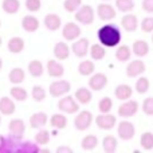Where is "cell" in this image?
Wrapping results in <instances>:
<instances>
[{
	"mask_svg": "<svg viewBox=\"0 0 153 153\" xmlns=\"http://www.w3.org/2000/svg\"><path fill=\"white\" fill-rule=\"evenodd\" d=\"M24 46H26V43H24L23 38L20 36H13L11 38L10 40H8V51L12 54H20L22 51L24 50Z\"/></svg>",
	"mask_w": 153,
	"mask_h": 153,
	"instance_id": "obj_24",
	"label": "cell"
},
{
	"mask_svg": "<svg viewBox=\"0 0 153 153\" xmlns=\"http://www.w3.org/2000/svg\"><path fill=\"white\" fill-rule=\"evenodd\" d=\"M87 83H89V87L91 90L100 91V90L105 89V86L108 85V76H106V74H102V73H97V74L93 73Z\"/></svg>",
	"mask_w": 153,
	"mask_h": 153,
	"instance_id": "obj_12",
	"label": "cell"
},
{
	"mask_svg": "<svg viewBox=\"0 0 153 153\" xmlns=\"http://www.w3.org/2000/svg\"><path fill=\"white\" fill-rule=\"evenodd\" d=\"M43 71H45V66H43V63L40 61H38V59H34V61H31L28 63V73L31 74V76H34V78L42 76Z\"/></svg>",
	"mask_w": 153,
	"mask_h": 153,
	"instance_id": "obj_30",
	"label": "cell"
},
{
	"mask_svg": "<svg viewBox=\"0 0 153 153\" xmlns=\"http://www.w3.org/2000/svg\"><path fill=\"white\" fill-rule=\"evenodd\" d=\"M152 42H153V35H152Z\"/></svg>",
	"mask_w": 153,
	"mask_h": 153,
	"instance_id": "obj_54",
	"label": "cell"
},
{
	"mask_svg": "<svg viewBox=\"0 0 153 153\" xmlns=\"http://www.w3.org/2000/svg\"><path fill=\"white\" fill-rule=\"evenodd\" d=\"M0 27H1V20H0Z\"/></svg>",
	"mask_w": 153,
	"mask_h": 153,
	"instance_id": "obj_53",
	"label": "cell"
},
{
	"mask_svg": "<svg viewBox=\"0 0 153 153\" xmlns=\"http://www.w3.org/2000/svg\"><path fill=\"white\" fill-rule=\"evenodd\" d=\"M35 141L39 145H47L50 143V133H48V130L40 128V130L35 134Z\"/></svg>",
	"mask_w": 153,
	"mask_h": 153,
	"instance_id": "obj_41",
	"label": "cell"
},
{
	"mask_svg": "<svg viewBox=\"0 0 153 153\" xmlns=\"http://www.w3.org/2000/svg\"><path fill=\"white\" fill-rule=\"evenodd\" d=\"M4 136H1V134H0V146H1L3 145V143H4Z\"/></svg>",
	"mask_w": 153,
	"mask_h": 153,
	"instance_id": "obj_49",
	"label": "cell"
},
{
	"mask_svg": "<svg viewBox=\"0 0 153 153\" xmlns=\"http://www.w3.org/2000/svg\"><path fill=\"white\" fill-rule=\"evenodd\" d=\"M98 145V138L97 136L94 134H87L82 138V143H81V146L83 151H93L95 149V146Z\"/></svg>",
	"mask_w": 153,
	"mask_h": 153,
	"instance_id": "obj_33",
	"label": "cell"
},
{
	"mask_svg": "<svg viewBox=\"0 0 153 153\" xmlns=\"http://www.w3.org/2000/svg\"><path fill=\"white\" fill-rule=\"evenodd\" d=\"M143 10L148 13H153V0H143Z\"/></svg>",
	"mask_w": 153,
	"mask_h": 153,
	"instance_id": "obj_47",
	"label": "cell"
},
{
	"mask_svg": "<svg viewBox=\"0 0 153 153\" xmlns=\"http://www.w3.org/2000/svg\"><path fill=\"white\" fill-rule=\"evenodd\" d=\"M56 152H58V153H63V152H66V153H71V152H73V149H71V148H69V146L62 145V146H58V148H56Z\"/></svg>",
	"mask_w": 153,
	"mask_h": 153,
	"instance_id": "obj_48",
	"label": "cell"
},
{
	"mask_svg": "<svg viewBox=\"0 0 153 153\" xmlns=\"http://www.w3.org/2000/svg\"><path fill=\"white\" fill-rule=\"evenodd\" d=\"M82 4V0H65L63 7L67 12H75Z\"/></svg>",
	"mask_w": 153,
	"mask_h": 153,
	"instance_id": "obj_43",
	"label": "cell"
},
{
	"mask_svg": "<svg viewBox=\"0 0 153 153\" xmlns=\"http://www.w3.org/2000/svg\"><path fill=\"white\" fill-rule=\"evenodd\" d=\"M143 111L146 116H153V97H148L143 102Z\"/></svg>",
	"mask_w": 153,
	"mask_h": 153,
	"instance_id": "obj_45",
	"label": "cell"
},
{
	"mask_svg": "<svg viewBox=\"0 0 153 153\" xmlns=\"http://www.w3.org/2000/svg\"><path fill=\"white\" fill-rule=\"evenodd\" d=\"M132 53H134V55L137 56H145L149 53V45L145 40H136L132 46Z\"/></svg>",
	"mask_w": 153,
	"mask_h": 153,
	"instance_id": "obj_27",
	"label": "cell"
},
{
	"mask_svg": "<svg viewBox=\"0 0 153 153\" xmlns=\"http://www.w3.org/2000/svg\"><path fill=\"white\" fill-rule=\"evenodd\" d=\"M62 20L56 13H47L45 16V26L48 31H56L61 28Z\"/></svg>",
	"mask_w": 153,
	"mask_h": 153,
	"instance_id": "obj_22",
	"label": "cell"
},
{
	"mask_svg": "<svg viewBox=\"0 0 153 153\" xmlns=\"http://www.w3.org/2000/svg\"><path fill=\"white\" fill-rule=\"evenodd\" d=\"M31 95H32V98H34V101H36V102H42V101L46 98V90L43 89L42 86L36 85V86L32 87Z\"/></svg>",
	"mask_w": 153,
	"mask_h": 153,
	"instance_id": "obj_42",
	"label": "cell"
},
{
	"mask_svg": "<svg viewBox=\"0 0 153 153\" xmlns=\"http://www.w3.org/2000/svg\"><path fill=\"white\" fill-rule=\"evenodd\" d=\"M97 15L101 20H111L116 18V10L110 4H100L97 7Z\"/></svg>",
	"mask_w": 153,
	"mask_h": 153,
	"instance_id": "obj_16",
	"label": "cell"
},
{
	"mask_svg": "<svg viewBox=\"0 0 153 153\" xmlns=\"http://www.w3.org/2000/svg\"><path fill=\"white\" fill-rule=\"evenodd\" d=\"M117 120L113 114H109V113H101L100 116L95 118V125H97L100 129L102 130H110L114 128L116 125Z\"/></svg>",
	"mask_w": 153,
	"mask_h": 153,
	"instance_id": "obj_9",
	"label": "cell"
},
{
	"mask_svg": "<svg viewBox=\"0 0 153 153\" xmlns=\"http://www.w3.org/2000/svg\"><path fill=\"white\" fill-rule=\"evenodd\" d=\"M50 125L53 128H55V129H65L67 125V118L66 116H63V114H53L50 118Z\"/></svg>",
	"mask_w": 153,
	"mask_h": 153,
	"instance_id": "obj_34",
	"label": "cell"
},
{
	"mask_svg": "<svg viewBox=\"0 0 153 153\" xmlns=\"http://www.w3.org/2000/svg\"><path fill=\"white\" fill-rule=\"evenodd\" d=\"M111 109H113V101L110 97H103L98 102V110L101 113H110Z\"/></svg>",
	"mask_w": 153,
	"mask_h": 153,
	"instance_id": "obj_40",
	"label": "cell"
},
{
	"mask_svg": "<svg viewBox=\"0 0 153 153\" xmlns=\"http://www.w3.org/2000/svg\"><path fill=\"white\" fill-rule=\"evenodd\" d=\"M58 109L61 111H63V113L75 114V113H78V110H79V103L75 101L74 97L63 95L58 102Z\"/></svg>",
	"mask_w": 153,
	"mask_h": 153,
	"instance_id": "obj_4",
	"label": "cell"
},
{
	"mask_svg": "<svg viewBox=\"0 0 153 153\" xmlns=\"http://www.w3.org/2000/svg\"><path fill=\"white\" fill-rule=\"evenodd\" d=\"M114 95H116L117 100L120 101H126V100H130V97L133 95V89L132 86L126 83H122V85H118L114 90Z\"/></svg>",
	"mask_w": 153,
	"mask_h": 153,
	"instance_id": "obj_21",
	"label": "cell"
},
{
	"mask_svg": "<svg viewBox=\"0 0 153 153\" xmlns=\"http://www.w3.org/2000/svg\"><path fill=\"white\" fill-rule=\"evenodd\" d=\"M0 124H1V117H0Z\"/></svg>",
	"mask_w": 153,
	"mask_h": 153,
	"instance_id": "obj_52",
	"label": "cell"
},
{
	"mask_svg": "<svg viewBox=\"0 0 153 153\" xmlns=\"http://www.w3.org/2000/svg\"><path fill=\"white\" fill-rule=\"evenodd\" d=\"M71 51L78 58H85L89 54V39L87 38H81L75 40L71 46Z\"/></svg>",
	"mask_w": 153,
	"mask_h": 153,
	"instance_id": "obj_13",
	"label": "cell"
},
{
	"mask_svg": "<svg viewBox=\"0 0 153 153\" xmlns=\"http://www.w3.org/2000/svg\"><path fill=\"white\" fill-rule=\"evenodd\" d=\"M117 145H118V141H117L116 137L113 136H105L102 140V146H103V151L106 153H113L116 152Z\"/></svg>",
	"mask_w": 153,
	"mask_h": 153,
	"instance_id": "obj_35",
	"label": "cell"
},
{
	"mask_svg": "<svg viewBox=\"0 0 153 153\" xmlns=\"http://www.w3.org/2000/svg\"><path fill=\"white\" fill-rule=\"evenodd\" d=\"M95 71V65L93 61H82L78 65V73L83 76H89Z\"/></svg>",
	"mask_w": 153,
	"mask_h": 153,
	"instance_id": "obj_31",
	"label": "cell"
},
{
	"mask_svg": "<svg viewBox=\"0 0 153 153\" xmlns=\"http://www.w3.org/2000/svg\"><path fill=\"white\" fill-rule=\"evenodd\" d=\"M10 94H11V97H12V100L19 101V102H23V101H26L27 98H28V93H27V90L22 86H18V85L13 86V87H11Z\"/></svg>",
	"mask_w": 153,
	"mask_h": 153,
	"instance_id": "obj_29",
	"label": "cell"
},
{
	"mask_svg": "<svg viewBox=\"0 0 153 153\" xmlns=\"http://www.w3.org/2000/svg\"><path fill=\"white\" fill-rule=\"evenodd\" d=\"M89 53L91 55V59L94 61H101L106 55V50L102 45H93L91 48H89Z\"/></svg>",
	"mask_w": 153,
	"mask_h": 153,
	"instance_id": "obj_36",
	"label": "cell"
},
{
	"mask_svg": "<svg viewBox=\"0 0 153 153\" xmlns=\"http://www.w3.org/2000/svg\"><path fill=\"white\" fill-rule=\"evenodd\" d=\"M138 111V102L137 101L126 100L124 101V103H121L118 108V116L124 117V118H129L133 117L134 114H137Z\"/></svg>",
	"mask_w": 153,
	"mask_h": 153,
	"instance_id": "obj_7",
	"label": "cell"
},
{
	"mask_svg": "<svg viewBox=\"0 0 153 153\" xmlns=\"http://www.w3.org/2000/svg\"><path fill=\"white\" fill-rule=\"evenodd\" d=\"M130 56H132V48H130L129 46L122 45L116 50V58L118 59L120 62H122V63L129 61Z\"/></svg>",
	"mask_w": 153,
	"mask_h": 153,
	"instance_id": "obj_32",
	"label": "cell"
},
{
	"mask_svg": "<svg viewBox=\"0 0 153 153\" xmlns=\"http://www.w3.org/2000/svg\"><path fill=\"white\" fill-rule=\"evenodd\" d=\"M1 8L8 15H15L20 10V1L19 0H3Z\"/></svg>",
	"mask_w": 153,
	"mask_h": 153,
	"instance_id": "obj_26",
	"label": "cell"
},
{
	"mask_svg": "<svg viewBox=\"0 0 153 153\" xmlns=\"http://www.w3.org/2000/svg\"><path fill=\"white\" fill-rule=\"evenodd\" d=\"M1 67H3V61H1V58H0V70H1Z\"/></svg>",
	"mask_w": 153,
	"mask_h": 153,
	"instance_id": "obj_50",
	"label": "cell"
},
{
	"mask_svg": "<svg viewBox=\"0 0 153 153\" xmlns=\"http://www.w3.org/2000/svg\"><path fill=\"white\" fill-rule=\"evenodd\" d=\"M3 45V39H1V36H0V46Z\"/></svg>",
	"mask_w": 153,
	"mask_h": 153,
	"instance_id": "obj_51",
	"label": "cell"
},
{
	"mask_svg": "<svg viewBox=\"0 0 153 153\" xmlns=\"http://www.w3.org/2000/svg\"><path fill=\"white\" fill-rule=\"evenodd\" d=\"M71 89V85L70 82L65 81V79H61V81H55L50 85V89H48V93H50L53 97H63Z\"/></svg>",
	"mask_w": 153,
	"mask_h": 153,
	"instance_id": "obj_5",
	"label": "cell"
},
{
	"mask_svg": "<svg viewBox=\"0 0 153 153\" xmlns=\"http://www.w3.org/2000/svg\"><path fill=\"white\" fill-rule=\"evenodd\" d=\"M117 133H118L120 138L124 141H129L134 137L136 133V128L134 125L130 121H122L118 124V128H117Z\"/></svg>",
	"mask_w": 153,
	"mask_h": 153,
	"instance_id": "obj_8",
	"label": "cell"
},
{
	"mask_svg": "<svg viewBox=\"0 0 153 153\" xmlns=\"http://www.w3.org/2000/svg\"><path fill=\"white\" fill-rule=\"evenodd\" d=\"M141 30H143V32H145V34L153 32V18L152 16L143 19V22H141Z\"/></svg>",
	"mask_w": 153,
	"mask_h": 153,
	"instance_id": "obj_44",
	"label": "cell"
},
{
	"mask_svg": "<svg viewBox=\"0 0 153 153\" xmlns=\"http://www.w3.org/2000/svg\"><path fill=\"white\" fill-rule=\"evenodd\" d=\"M91 122H93V114H91V111H89V110H82L81 113L76 114V117L74 120L75 129L81 130V132L89 129Z\"/></svg>",
	"mask_w": 153,
	"mask_h": 153,
	"instance_id": "obj_6",
	"label": "cell"
},
{
	"mask_svg": "<svg viewBox=\"0 0 153 153\" xmlns=\"http://www.w3.org/2000/svg\"><path fill=\"white\" fill-rule=\"evenodd\" d=\"M46 70H47V74L51 78H61L65 74V67L62 63H59L55 59H50L46 65Z\"/></svg>",
	"mask_w": 153,
	"mask_h": 153,
	"instance_id": "obj_15",
	"label": "cell"
},
{
	"mask_svg": "<svg viewBox=\"0 0 153 153\" xmlns=\"http://www.w3.org/2000/svg\"><path fill=\"white\" fill-rule=\"evenodd\" d=\"M62 36L66 40H75L81 36V27L74 22H69L62 28Z\"/></svg>",
	"mask_w": 153,
	"mask_h": 153,
	"instance_id": "obj_10",
	"label": "cell"
},
{
	"mask_svg": "<svg viewBox=\"0 0 153 153\" xmlns=\"http://www.w3.org/2000/svg\"><path fill=\"white\" fill-rule=\"evenodd\" d=\"M74 98H75L76 102L81 103V105H87V103L91 102L93 94L89 89H86V87H79V89L75 91Z\"/></svg>",
	"mask_w": 153,
	"mask_h": 153,
	"instance_id": "obj_25",
	"label": "cell"
},
{
	"mask_svg": "<svg viewBox=\"0 0 153 153\" xmlns=\"http://www.w3.org/2000/svg\"><path fill=\"white\" fill-rule=\"evenodd\" d=\"M0 153H39V148L30 141H22V138L11 136L10 138H4Z\"/></svg>",
	"mask_w": 153,
	"mask_h": 153,
	"instance_id": "obj_1",
	"label": "cell"
},
{
	"mask_svg": "<svg viewBox=\"0 0 153 153\" xmlns=\"http://www.w3.org/2000/svg\"><path fill=\"white\" fill-rule=\"evenodd\" d=\"M140 145L144 151H152L153 149V133L145 132L140 137Z\"/></svg>",
	"mask_w": 153,
	"mask_h": 153,
	"instance_id": "obj_37",
	"label": "cell"
},
{
	"mask_svg": "<svg viewBox=\"0 0 153 153\" xmlns=\"http://www.w3.org/2000/svg\"><path fill=\"white\" fill-rule=\"evenodd\" d=\"M8 130H10L11 136L15 138H23L24 132H26V124L23 120L20 118H13L8 124Z\"/></svg>",
	"mask_w": 153,
	"mask_h": 153,
	"instance_id": "obj_11",
	"label": "cell"
},
{
	"mask_svg": "<svg viewBox=\"0 0 153 153\" xmlns=\"http://www.w3.org/2000/svg\"><path fill=\"white\" fill-rule=\"evenodd\" d=\"M75 20L81 24L89 26L94 22V10L90 5H82L75 11Z\"/></svg>",
	"mask_w": 153,
	"mask_h": 153,
	"instance_id": "obj_3",
	"label": "cell"
},
{
	"mask_svg": "<svg viewBox=\"0 0 153 153\" xmlns=\"http://www.w3.org/2000/svg\"><path fill=\"white\" fill-rule=\"evenodd\" d=\"M24 78H26V73L20 67H13L8 74V79L12 85H20L24 81Z\"/></svg>",
	"mask_w": 153,
	"mask_h": 153,
	"instance_id": "obj_28",
	"label": "cell"
},
{
	"mask_svg": "<svg viewBox=\"0 0 153 153\" xmlns=\"http://www.w3.org/2000/svg\"><path fill=\"white\" fill-rule=\"evenodd\" d=\"M54 56L58 61H66L70 56V47L66 42H58L54 46Z\"/></svg>",
	"mask_w": 153,
	"mask_h": 153,
	"instance_id": "obj_17",
	"label": "cell"
},
{
	"mask_svg": "<svg viewBox=\"0 0 153 153\" xmlns=\"http://www.w3.org/2000/svg\"><path fill=\"white\" fill-rule=\"evenodd\" d=\"M16 110V105L12 98L10 97H1L0 98V113L3 116H11Z\"/></svg>",
	"mask_w": 153,
	"mask_h": 153,
	"instance_id": "obj_18",
	"label": "cell"
},
{
	"mask_svg": "<svg viewBox=\"0 0 153 153\" xmlns=\"http://www.w3.org/2000/svg\"><path fill=\"white\" fill-rule=\"evenodd\" d=\"M149 85L151 83H149V79L146 76H140L136 82V91L138 94H145L149 90Z\"/></svg>",
	"mask_w": 153,
	"mask_h": 153,
	"instance_id": "obj_39",
	"label": "cell"
},
{
	"mask_svg": "<svg viewBox=\"0 0 153 153\" xmlns=\"http://www.w3.org/2000/svg\"><path fill=\"white\" fill-rule=\"evenodd\" d=\"M146 66L143 61L140 59H136V61H132L126 67V75L129 78H134V76L141 75L143 73H145Z\"/></svg>",
	"mask_w": 153,
	"mask_h": 153,
	"instance_id": "obj_14",
	"label": "cell"
},
{
	"mask_svg": "<svg viewBox=\"0 0 153 153\" xmlns=\"http://www.w3.org/2000/svg\"><path fill=\"white\" fill-rule=\"evenodd\" d=\"M48 121V117L46 113L39 111V113H34L30 117V125H31L32 129H40V128L46 126Z\"/></svg>",
	"mask_w": 153,
	"mask_h": 153,
	"instance_id": "obj_20",
	"label": "cell"
},
{
	"mask_svg": "<svg viewBox=\"0 0 153 153\" xmlns=\"http://www.w3.org/2000/svg\"><path fill=\"white\" fill-rule=\"evenodd\" d=\"M22 27L26 32H35L39 28V20L32 15H27L22 19Z\"/></svg>",
	"mask_w": 153,
	"mask_h": 153,
	"instance_id": "obj_23",
	"label": "cell"
},
{
	"mask_svg": "<svg viewBox=\"0 0 153 153\" xmlns=\"http://www.w3.org/2000/svg\"><path fill=\"white\" fill-rule=\"evenodd\" d=\"M42 7V1L40 0H26V8L30 12H38Z\"/></svg>",
	"mask_w": 153,
	"mask_h": 153,
	"instance_id": "obj_46",
	"label": "cell"
},
{
	"mask_svg": "<svg viewBox=\"0 0 153 153\" xmlns=\"http://www.w3.org/2000/svg\"><path fill=\"white\" fill-rule=\"evenodd\" d=\"M121 26H122V28H124L126 32L136 31V30H137V27H138L137 16L132 15V13H128V15H125L124 18L121 19Z\"/></svg>",
	"mask_w": 153,
	"mask_h": 153,
	"instance_id": "obj_19",
	"label": "cell"
},
{
	"mask_svg": "<svg viewBox=\"0 0 153 153\" xmlns=\"http://www.w3.org/2000/svg\"><path fill=\"white\" fill-rule=\"evenodd\" d=\"M98 40L103 47H117L121 42V31L114 24H105L97 32Z\"/></svg>",
	"mask_w": 153,
	"mask_h": 153,
	"instance_id": "obj_2",
	"label": "cell"
},
{
	"mask_svg": "<svg viewBox=\"0 0 153 153\" xmlns=\"http://www.w3.org/2000/svg\"><path fill=\"white\" fill-rule=\"evenodd\" d=\"M116 7L118 11L126 13L134 10V1L133 0H116Z\"/></svg>",
	"mask_w": 153,
	"mask_h": 153,
	"instance_id": "obj_38",
	"label": "cell"
}]
</instances>
